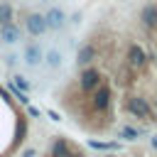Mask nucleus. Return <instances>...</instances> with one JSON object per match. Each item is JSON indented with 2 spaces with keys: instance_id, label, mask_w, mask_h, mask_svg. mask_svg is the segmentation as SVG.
<instances>
[{
  "instance_id": "obj_1",
  "label": "nucleus",
  "mask_w": 157,
  "mask_h": 157,
  "mask_svg": "<svg viewBox=\"0 0 157 157\" xmlns=\"http://www.w3.org/2000/svg\"><path fill=\"white\" fill-rule=\"evenodd\" d=\"M125 110L130 113V115H135V118H140V120H155V110H152V105L147 103V98H142V96H130V98H125Z\"/></svg>"
},
{
  "instance_id": "obj_2",
  "label": "nucleus",
  "mask_w": 157,
  "mask_h": 157,
  "mask_svg": "<svg viewBox=\"0 0 157 157\" xmlns=\"http://www.w3.org/2000/svg\"><path fill=\"white\" fill-rule=\"evenodd\" d=\"M110 103H113V88H110L108 83H101V86L91 93V108H93L96 113H108Z\"/></svg>"
},
{
  "instance_id": "obj_3",
  "label": "nucleus",
  "mask_w": 157,
  "mask_h": 157,
  "mask_svg": "<svg viewBox=\"0 0 157 157\" xmlns=\"http://www.w3.org/2000/svg\"><path fill=\"white\" fill-rule=\"evenodd\" d=\"M101 83H103L101 71L93 69V66H83V71H81V76H78V86H81V91H83V93H93Z\"/></svg>"
},
{
  "instance_id": "obj_4",
  "label": "nucleus",
  "mask_w": 157,
  "mask_h": 157,
  "mask_svg": "<svg viewBox=\"0 0 157 157\" xmlns=\"http://www.w3.org/2000/svg\"><path fill=\"white\" fill-rule=\"evenodd\" d=\"M25 27H27V32L32 37H42L47 32V20H44L42 12H29L27 20H25Z\"/></svg>"
},
{
  "instance_id": "obj_5",
  "label": "nucleus",
  "mask_w": 157,
  "mask_h": 157,
  "mask_svg": "<svg viewBox=\"0 0 157 157\" xmlns=\"http://www.w3.org/2000/svg\"><path fill=\"white\" fill-rule=\"evenodd\" d=\"M147 52L140 47V44H130L128 47V66H132V69H142V66H147Z\"/></svg>"
},
{
  "instance_id": "obj_6",
  "label": "nucleus",
  "mask_w": 157,
  "mask_h": 157,
  "mask_svg": "<svg viewBox=\"0 0 157 157\" xmlns=\"http://www.w3.org/2000/svg\"><path fill=\"white\" fill-rule=\"evenodd\" d=\"M44 20H47V29H61L66 25V12L61 7H49L44 12Z\"/></svg>"
},
{
  "instance_id": "obj_7",
  "label": "nucleus",
  "mask_w": 157,
  "mask_h": 157,
  "mask_svg": "<svg viewBox=\"0 0 157 157\" xmlns=\"http://www.w3.org/2000/svg\"><path fill=\"white\" fill-rule=\"evenodd\" d=\"M140 22L147 29H157V2H147L140 10Z\"/></svg>"
},
{
  "instance_id": "obj_8",
  "label": "nucleus",
  "mask_w": 157,
  "mask_h": 157,
  "mask_svg": "<svg viewBox=\"0 0 157 157\" xmlns=\"http://www.w3.org/2000/svg\"><path fill=\"white\" fill-rule=\"evenodd\" d=\"M49 157H78V152H74V147L69 145V140L59 137V140H54Z\"/></svg>"
},
{
  "instance_id": "obj_9",
  "label": "nucleus",
  "mask_w": 157,
  "mask_h": 157,
  "mask_svg": "<svg viewBox=\"0 0 157 157\" xmlns=\"http://www.w3.org/2000/svg\"><path fill=\"white\" fill-rule=\"evenodd\" d=\"M42 59H44V52H42V47L37 42H32V44L25 47V64L27 66H37Z\"/></svg>"
},
{
  "instance_id": "obj_10",
  "label": "nucleus",
  "mask_w": 157,
  "mask_h": 157,
  "mask_svg": "<svg viewBox=\"0 0 157 157\" xmlns=\"http://www.w3.org/2000/svg\"><path fill=\"white\" fill-rule=\"evenodd\" d=\"M0 39H2L5 44H15V42H20V27H17L15 22H10V25H0Z\"/></svg>"
},
{
  "instance_id": "obj_11",
  "label": "nucleus",
  "mask_w": 157,
  "mask_h": 157,
  "mask_svg": "<svg viewBox=\"0 0 157 157\" xmlns=\"http://www.w3.org/2000/svg\"><path fill=\"white\" fill-rule=\"evenodd\" d=\"M93 59H96V47H93V44H83V47L78 49V54H76V61H78L81 66H91Z\"/></svg>"
},
{
  "instance_id": "obj_12",
  "label": "nucleus",
  "mask_w": 157,
  "mask_h": 157,
  "mask_svg": "<svg viewBox=\"0 0 157 157\" xmlns=\"http://www.w3.org/2000/svg\"><path fill=\"white\" fill-rule=\"evenodd\" d=\"M12 15H15L12 5L10 2H0V25H10L12 22Z\"/></svg>"
},
{
  "instance_id": "obj_13",
  "label": "nucleus",
  "mask_w": 157,
  "mask_h": 157,
  "mask_svg": "<svg viewBox=\"0 0 157 157\" xmlns=\"http://www.w3.org/2000/svg\"><path fill=\"white\" fill-rule=\"evenodd\" d=\"M44 59H47V64H49V69H59V66H61V54H59L56 49H49Z\"/></svg>"
},
{
  "instance_id": "obj_14",
  "label": "nucleus",
  "mask_w": 157,
  "mask_h": 157,
  "mask_svg": "<svg viewBox=\"0 0 157 157\" xmlns=\"http://www.w3.org/2000/svg\"><path fill=\"white\" fill-rule=\"evenodd\" d=\"M12 83H15L22 93H29V91H32V83H29L25 76H20V74H15V76H12Z\"/></svg>"
},
{
  "instance_id": "obj_15",
  "label": "nucleus",
  "mask_w": 157,
  "mask_h": 157,
  "mask_svg": "<svg viewBox=\"0 0 157 157\" xmlns=\"http://www.w3.org/2000/svg\"><path fill=\"white\" fill-rule=\"evenodd\" d=\"M120 137H123V140H137V137H140V130L125 125V128H120Z\"/></svg>"
},
{
  "instance_id": "obj_16",
  "label": "nucleus",
  "mask_w": 157,
  "mask_h": 157,
  "mask_svg": "<svg viewBox=\"0 0 157 157\" xmlns=\"http://www.w3.org/2000/svg\"><path fill=\"white\" fill-rule=\"evenodd\" d=\"M88 145L96 147V150H120V142H98V140H91Z\"/></svg>"
},
{
  "instance_id": "obj_17",
  "label": "nucleus",
  "mask_w": 157,
  "mask_h": 157,
  "mask_svg": "<svg viewBox=\"0 0 157 157\" xmlns=\"http://www.w3.org/2000/svg\"><path fill=\"white\" fill-rule=\"evenodd\" d=\"M47 115H49V118H52V120H54V123H59V120H61V118H59V113H56V110H47Z\"/></svg>"
},
{
  "instance_id": "obj_18",
  "label": "nucleus",
  "mask_w": 157,
  "mask_h": 157,
  "mask_svg": "<svg viewBox=\"0 0 157 157\" xmlns=\"http://www.w3.org/2000/svg\"><path fill=\"white\" fill-rule=\"evenodd\" d=\"M27 110H29V115H32V118H39V108H34V105H29Z\"/></svg>"
},
{
  "instance_id": "obj_19",
  "label": "nucleus",
  "mask_w": 157,
  "mask_h": 157,
  "mask_svg": "<svg viewBox=\"0 0 157 157\" xmlns=\"http://www.w3.org/2000/svg\"><path fill=\"white\" fill-rule=\"evenodd\" d=\"M22 157H34V150H32V147H29V150H25V155H22Z\"/></svg>"
},
{
  "instance_id": "obj_20",
  "label": "nucleus",
  "mask_w": 157,
  "mask_h": 157,
  "mask_svg": "<svg viewBox=\"0 0 157 157\" xmlns=\"http://www.w3.org/2000/svg\"><path fill=\"white\" fill-rule=\"evenodd\" d=\"M152 147H157V135H155V137H152Z\"/></svg>"
},
{
  "instance_id": "obj_21",
  "label": "nucleus",
  "mask_w": 157,
  "mask_h": 157,
  "mask_svg": "<svg viewBox=\"0 0 157 157\" xmlns=\"http://www.w3.org/2000/svg\"><path fill=\"white\" fill-rule=\"evenodd\" d=\"M155 113H157V101H155Z\"/></svg>"
},
{
  "instance_id": "obj_22",
  "label": "nucleus",
  "mask_w": 157,
  "mask_h": 157,
  "mask_svg": "<svg viewBox=\"0 0 157 157\" xmlns=\"http://www.w3.org/2000/svg\"><path fill=\"white\" fill-rule=\"evenodd\" d=\"M108 157H110V155H108Z\"/></svg>"
}]
</instances>
